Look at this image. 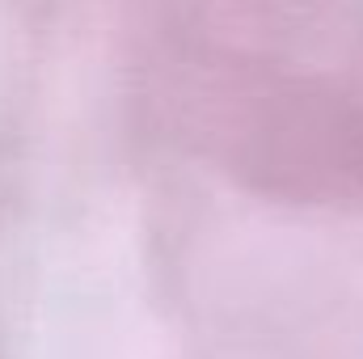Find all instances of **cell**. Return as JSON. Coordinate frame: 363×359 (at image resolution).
I'll return each instance as SVG.
<instances>
[{
  "instance_id": "6da1fadb",
  "label": "cell",
  "mask_w": 363,
  "mask_h": 359,
  "mask_svg": "<svg viewBox=\"0 0 363 359\" xmlns=\"http://www.w3.org/2000/svg\"><path fill=\"white\" fill-rule=\"evenodd\" d=\"M186 140L287 207L363 203V30L287 0H220L169 47Z\"/></svg>"
}]
</instances>
